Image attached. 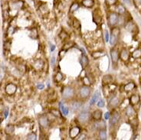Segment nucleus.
I'll use <instances>...</instances> for the list:
<instances>
[{"label": "nucleus", "mask_w": 141, "mask_h": 140, "mask_svg": "<svg viewBox=\"0 0 141 140\" xmlns=\"http://www.w3.org/2000/svg\"><path fill=\"white\" fill-rule=\"evenodd\" d=\"M102 111L99 110H94L93 113H92V119L94 120V121H97V120H100L102 118Z\"/></svg>", "instance_id": "nucleus-18"}, {"label": "nucleus", "mask_w": 141, "mask_h": 140, "mask_svg": "<svg viewBox=\"0 0 141 140\" xmlns=\"http://www.w3.org/2000/svg\"><path fill=\"white\" fill-rule=\"evenodd\" d=\"M102 82L103 86L111 84L113 83V77H112V76H111V75H104L103 77Z\"/></svg>", "instance_id": "nucleus-23"}, {"label": "nucleus", "mask_w": 141, "mask_h": 140, "mask_svg": "<svg viewBox=\"0 0 141 140\" xmlns=\"http://www.w3.org/2000/svg\"><path fill=\"white\" fill-rule=\"evenodd\" d=\"M30 37H32L34 39L38 38V31H37V30L35 28H33V29L31 30V31H30Z\"/></svg>", "instance_id": "nucleus-37"}, {"label": "nucleus", "mask_w": 141, "mask_h": 140, "mask_svg": "<svg viewBox=\"0 0 141 140\" xmlns=\"http://www.w3.org/2000/svg\"><path fill=\"white\" fill-rule=\"evenodd\" d=\"M93 18H94V22L98 24L102 20V15H101V14H97V11H94L93 12Z\"/></svg>", "instance_id": "nucleus-24"}, {"label": "nucleus", "mask_w": 141, "mask_h": 140, "mask_svg": "<svg viewBox=\"0 0 141 140\" xmlns=\"http://www.w3.org/2000/svg\"><path fill=\"white\" fill-rule=\"evenodd\" d=\"M110 117H111V114H110V113H109V112H107V113H105V116H104L105 119H110Z\"/></svg>", "instance_id": "nucleus-50"}, {"label": "nucleus", "mask_w": 141, "mask_h": 140, "mask_svg": "<svg viewBox=\"0 0 141 140\" xmlns=\"http://www.w3.org/2000/svg\"><path fill=\"white\" fill-rule=\"evenodd\" d=\"M137 120V119H133V120L132 119V121L133 122V121H136ZM132 126H137V123H132Z\"/></svg>", "instance_id": "nucleus-56"}, {"label": "nucleus", "mask_w": 141, "mask_h": 140, "mask_svg": "<svg viewBox=\"0 0 141 140\" xmlns=\"http://www.w3.org/2000/svg\"><path fill=\"white\" fill-rule=\"evenodd\" d=\"M125 28L131 32H133L135 30H137V26L132 22H129L127 24V26H125Z\"/></svg>", "instance_id": "nucleus-29"}, {"label": "nucleus", "mask_w": 141, "mask_h": 140, "mask_svg": "<svg viewBox=\"0 0 141 140\" xmlns=\"http://www.w3.org/2000/svg\"><path fill=\"white\" fill-rule=\"evenodd\" d=\"M120 119V114H119L117 112H114V113H113V115L110 117V125H111V126H114L117 125V124L118 123Z\"/></svg>", "instance_id": "nucleus-9"}, {"label": "nucleus", "mask_w": 141, "mask_h": 140, "mask_svg": "<svg viewBox=\"0 0 141 140\" xmlns=\"http://www.w3.org/2000/svg\"><path fill=\"white\" fill-rule=\"evenodd\" d=\"M59 38H61L62 41H64V40H66L67 38H68V33H67L66 31H62L59 34Z\"/></svg>", "instance_id": "nucleus-40"}, {"label": "nucleus", "mask_w": 141, "mask_h": 140, "mask_svg": "<svg viewBox=\"0 0 141 140\" xmlns=\"http://www.w3.org/2000/svg\"><path fill=\"white\" fill-rule=\"evenodd\" d=\"M120 103V99L117 96H113L110 100H109V102H108V106L109 108L111 109H115L116 107L118 106Z\"/></svg>", "instance_id": "nucleus-6"}, {"label": "nucleus", "mask_w": 141, "mask_h": 140, "mask_svg": "<svg viewBox=\"0 0 141 140\" xmlns=\"http://www.w3.org/2000/svg\"><path fill=\"white\" fill-rule=\"evenodd\" d=\"M4 111V105L0 104V113H2Z\"/></svg>", "instance_id": "nucleus-54"}, {"label": "nucleus", "mask_w": 141, "mask_h": 140, "mask_svg": "<svg viewBox=\"0 0 141 140\" xmlns=\"http://www.w3.org/2000/svg\"><path fill=\"white\" fill-rule=\"evenodd\" d=\"M65 50L64 49H62V51H60V53H59V56H60V58H62L63 56H64V54H65Z\"/></svg>", "instance_id": "nucleus-51"}, {"label": "nucleus", "mask_w": 141, "mask_h": 140, "mask_svg": "<svg viewBox=\"0 0 141 140\" xmlns=\"http://www.w3.org/2000/svg\"><path fill=\"white\" fill-rule=\"evenodd\" d=\"M97 106L98 107H103L104 106V101L103 100H100L97 103Z\"/></svg>", "instance_id": "nucleus-47"}, {"label": "nucleus", "mask_w": 141, "mask_h": 140, "mask_svg": "<svg viewBox=\"0 0 141 140\" xmlns=\"http://www.w3.org/2000/svg\"><path fill=\"white\" fill-rule=\"evenodd\" d=\"M90 93H91V89L90 87L84 85L79 90V97L81 99L85 100L90 96Z\"/></svg>", "instance_id": "nucleus-3"}, {"label": "nucleus", "mask_w": 141, "mask_h": 140, "mask_svg": "<svg viewBox=\"0 0 141 140\" xmlns=\"http://www.w3.org/2000/svg\"><path fill=\"white\" fill-rule=\"evenodd\" d=\"M120 58L121 61H123L124 62H127L130 59V52L126 48H123L120 53Z\"/></svg>", "instance_id": "nucleus-10"}, {"label": "nucleus", "mask_w": 141, "mask_h": 140, "mask_svg": "<svg viewBox=\"0 0 141 140\" xmlns=\"http://www.w3.org/2000/svg\"><path fill=\"white\" fill-rule=\"evenodd\" d=\"M59 106H60V110H61L62 114H64V116H67V115L68 114V107L64 106L62 103H59Z\"/></svg>", "instance_id": "nucleus-35"}, {"label": "nucleus", "mask_w": 141, "mask_h": 140, "mask_svg": "<svg viewBox=\"0 0 141 140\" xmlns=\"http://www.w3.org/2000/svg\"><path fill=\"white\" fill-rule=\"evenodd\" d=\"M51 113L53 116H54L55 117H62V113H61V111H59L57 109H52L51 110Z\"/></svg>", "instance_id": "nucleus-36"}, {"label": "nucleus", "mask_w": 141, "mask_h": 140, "mask_svg": "<svg viewBox=\"0 0 141 140\" xmlns=\"http://www.w3.org/2000/svg\"><path fill=\"white\" fill-rule=\"evenodd\" d=\"M123 1H124V3H126V4L128 5H131V1H130V0H123Z\"/></svg>", "instance_id": "nucleus-53"}, {"label": "nucleus", "mask_w": 141, "mask_h": 140, "mask_svg": "<svg viewBox=\"0 0 141 140\" xmlns=\"http://www.w3.org/2000/svg\"><path fill=\"white\" fill-rule=\"evenodd\" d=\"M125 114L126 116L129 117V118H131V117H133L135 115H136V111L134 110V108L133 107V106H128L126 110H125Z\"/></svg>", "instance_id": "nucleus-14"}, {"label": "nucleus", "mask_w": 141, "mask_h": 140, "mask_svg": "<svg viewBox=\"0 0 141 140\" xmlns=\"http://www.w3.org/2000/svg\"><path fill=\"white\" fill-rule=\"evenodd\" d=\"M23 3L22 1H15L10 4L9 7L12 10H19L23 6Z\"/></svg>", "instance_id": "nucleus-12"}, {"label": "nucleus", "mask_w": 141, "mask_h": 140, "mask_svg": "<svg viewBox=\"0 0 141 140\" xmlns=\"http://www.w3.org/2000/svg\"><path fill=\"white\" fill-rule=\"evenodd\" d=\"M132 57L134 59H138L141 58V49L140 48H137L135 51H133V54H132Z\"/></svg>", "instance_id": "nucleus-31"}, {"label": "nucleus", "mask_w": 141, "mask_h": 140, "mask_svg": "<svg viewBox=\"0 0 141 140\" xmlns=\"http://www.w3.org/2000/svg\"><path fill=\"white\" fill-rule=\"evenodd\" d=\"M127 12L126 8L122 4H118L117 5V13L120 15H124L125 13Z\"/></svg>", "instance_id": "nucleus-22"}, {"label": "nucleus", "mask_w": 141, "mask_h": 140, "mask_svg": "<svg viewBox=\"0 0 141 140\" xmlns=\"http://www.w3.org/2000/svg\"><path fill=\"white\" fill-rule=\"evenodd\" d=\"M129 100L131 106H135L140 102V97L137 94H133L132 96H130Z\"/></svg>", "instance_id": "nucleus-15"}, {"label": "nucleus", "mask_w": 141, "mask_h": 140, "mask_svg": "<svg viewBox=\"0 0 141 140\" xmlns=\"http://www.w3.org/2000/svg\"><path fill=\"white\" fill-rule=\"evenodd\" d=\"M10 45H11V43L8 41H5V42L4 43V46H3V48H4V49H5V50L9 51V50L10 49Z\"/></svg>", "instance_id": "nucleus-44"}, {"label": "nucleus", "mask_w": 141, "mask_h": 140, "mask_svg": "<svg viewBox=\"0 0 141 140\" xmlns=\"http://www.w3.org/2000/svg\"><path fill=\"white\" fill-rule=\"evenodd\" d=\"M133 2L137 9L141 7V0H133Z\"/></svg>", "instance_id": "nucleus-45"}, {"label": "nucleus", "mask_w": 141, "mask_h": 140, "mask_svg": "<svg viewBox=\"0 0 141 140\" xmlns=\"http://www.w3.org/2000/svg\"><path fill=\"white\" fill-rule=\"evenodd\" d=\"M135 87H136V84L133 82H130L124 86V91H126V92L132 91L133 90L135 89Z\"/></svg>", "instance_id": "nucleus-27"}, {"label": "nucleus", "mask_w": 141, "mask_h": 140, "mask_svg": "<svg viewBox=\"0 0 141 140\" xmlns=\"http://www.w3.org/2000/svg\"><path fill=\"white\" fill-rule=\"evenodd\" d=\"M104 39H105V41H106V42L109 41V40H110V35H109V32H108V31H107V29L104 31Z\"/></svg>", "instance_id": "nucleus-46"}, {"label": "nucleus", "mask_w": 141, "mask_h": 140, "mask_svg": "<svg viewBox=\"0 0 141 140\" xmlns=\"http://www.w3.org/2000/svg\"><path fill=\"white\" fill-rule=\"evenodd\" d=\"M73 45H74V44H73L72 42L68 41V42H67V43H65V44H64V47H63V49L65 50V51H67V50H68L69 48H71Z\"/></svg>", "instance_id": "nucleus-41"}, {"label": "nucleus", "mask_w": 141, "mask_h": 140, "mask_svg": "<svg viewBox=\"0 0 141 140\" xmlns=\"http://www.w3.org/2000/svg\"><path fill=\"white\" fill-rule=\"evenodd\" d=\"M54 64H55V58L53 57V58H52V59H51V64L54 66Z\"/></svg>", "instance_id": "nucleus-55"}, {"label": "nucleus", "mask_w": 141, "mask_h": 140, "mask_svg": "<svg viewBox=\"0 0 141 140\" xmlns=\"http://www.w3.org/2000/svg\"><path fill=\"white\" fill-rule=\"evenodd\" d=\"M119 18H120V15H118L117 12H111L108 14L107 16V21H108V24L111 27H114L117 24L119 23Z\"/></svg>", "instance_id": "nucleus-2"}, {"label": "nucleus", "mask_w": 141, "mask_h": 140, "mask_svg": "<svg viewBox=\"0 0 141 140\" xmlns=\"http://www.w3.org/2000/svg\"><path fill=\"white\" fill-rule=\"evenodd\" d=\"M106 55V53L103 51H96L91 53V57L94 59H99L104 57Z\"/></svg>", "instance_id": "nucleus-16"}, {"label": "nucleus", "mask_w": 141, "mask_h": 140, "mask_svg": "<svg viewBox=\"0 0 141 140\" xmlns=\"http://www.w3.org/2000/svg\"><path fill=\"white\" fill-rule=\"evenodd\" d=\"M80 63H81L83 68H85V67L89 64V60H88V57H87L84 54H83L81 55V59H80Z\"/></svg>", "instance_id": "nucleus-20"}, {"label": "nucleus", "mask_w": 141, "mask_h": 140, "mask_svg": "<svg viewBox=\"0 0 141 140\" xmlns=\"http://www.w3.org/2000/svg\"><path fill=\"white\" fill-rule=\"evenodd\" d=\"M79 7H80L79 3H77V2H73V3L71 5L70 8H69V12L74 13L75 12H76L77 9H79Z\"/></svg>", "instance_id": "nucleus-28"}, {"label": "nucleus", "mask_w": 141, "mask_h": 140, "mask_svg": "<svg viewBox=\"0 0 141 140\" xmlns=\"http://www.w3.org/2000/svg\"><path fill=\"white\" fill-rule=\"evenodd\" d=\"M81 4L83 6L91 9L92 7H94V4H95V1L94 0H82L81 1Z\"/></svg>", "instance_id": "nucleus-21"}, {"label": "nucleus", "mask_w": 141, "mask_h": 140, "mask_svg": "<svg viewBox=\"0 0 141 140\" xmlns=\"http://www.w3.org/2000/svg\"><path fill=\"white\" fill-rule=\"evenodd\" d=\"M62 95L63 99H64V100L72 99L75 97V90L73 87H69V86L64 87L62 90Z\"/></svg>", "instance_id": "nucleus-1"}, {"label": "nucleus", "mask_w": 141, "mask_h": 140, "mask_svg": "<svg viewBox=\"0 0 141 140\" xmlns=\"http://www.w3.org/2000/svg\"><path fill=\"white\" fill-rule=\"evenodd\" d=\"M73 27L75 28H76V29H80V28H81V23H80V22L76 19V18H74L73 19Z\"/></svg>", "instance_id": "nucleus-39"}, {"label": "nucleus", "mask_w": 141, "mask_h": 140, "mask_svg": "<svg viewBox=\"0 0 141 140\" xmlns=\"http://www.w3.org/2000/svg\"><path fill=\"white\" fill-rule=\"evenodd\" d=\"M27 139L30 140H35L36 139V135H35V133H33V132H32V133H30V134L28 135Z\"/></svg>", "instance_id": "nucleus-43"}, {"label": "nucleus", "mask_w": 141, "mask_h": 140, "mask_svg": "<svg viewBox=\"0 0 141 140\" xmlns=\"http://www.w3.org/2000/svg\"><path fill=\"white\" fill-rule=\"evenodd\" d=\"M111 58L112 60V63L113 64H117L118 61H119V54L118 51L116 49H112L111 51Z\"/></svg>", "instance_id": "nucleus-13"}, {"label": "nucleus", "mask_w": 141, "mask_h": 140, "mask_svg": "<svg viewBox=\"0 0 141 140\" xmlns=\"http://www.w3.org/2000/svg\"><path fill=\"white\" fill-rule=\"evenodd\" d=\"M17 90V87L13 84H9L5 87V92L8 95H13Z\"/></svg>", "instance_id": "nucleus-11"}, {"label": "nucleus", "mask_w": 141, "mask_h": 140, "mask_svg": "<svg viewBox=\"0 0 141 140\" xmlns=\"http://www.w3.org/2000/svg\"><path fill=\"white\" fill-rule=\"evenodd\" d=\"M8 113H9V112H8V110H6V111L5 112V118H6L7 116H8Z\"/></svg>", "instance_id": "nucleus-58"}, {"label": "nucleus", "mask_w": 141, "mask_h": 140, "mask_svg": "<svg viewBox=\"0 0 141 140\" xmlns=\"http://www.w3.org/2000/svg\"><path fill=\"white\" fill-rule=\"evenodd\" d=\"M140 84H141V83H140Z\"/></svg>", "instance_id": "nucleus-59"}, {"label": "nucleus", "mask_w": 141, "mask_h": 140, "mask_svg": "<svg viewBox=\"0 0 141 140\" xmlns=\"http://www.w3.org/2000/svg\"><path fill=\"white\" fill-rule=\"evenodd\" d=\"M54 49H55V46H54V45H53V44L51 45V51H53Z\"/></svg>", "instance_id": "nucleus-57"}, {"label": "nucleus", "mask_w": 141, "mask_h": 140, "mask_svg": "<svg viewBox=\"0 0 141 140\" xmlns=\"http://www.w3.org/2000/svg\"><path fill=\"white\" fill-rule=\"evenodd\" d=\"M90 119V113L87 110L81 111L77 116V121L81 124H85L87 123Z\"/></svg>", "instance_id": "nucleus-4"}, {"label": "nucleus", "mask_w": 141, "mask_h": 140, "mask_svg": "<svg viewBox=\"0 0 141 140\" xmlns=\"http://www.w3.org/2000/svg\"><path fill=\"white\" fill-rule=\"evenodd\" d=\"M80 133H81V129L78 126H74L71 129H70L69 130V136L72 139H77V137H78Z\"/></svg>", "instance_id": "nucleus-7"}, {"label": "nucleus", "mask_w": 141, "mask_h": 140, "mask_svg": "<svg viewBox=\"0 0 141 140\" xmlns=\"http://www.w3.org/2000/svg\"><path fill=\"white\" fill-rule=\"evenodd\" d=\"M39 123L40 126L45 129H48L50 126V123H49V119L47 117V116L45 115H41L39 118Z\"/></svg>", "instance_id": "nucleus-5"}, {"label": "nucleus", "mask_w": 141, "mask_h": 140, "mask_svg": "<svg viewBox=\"0 0 141 140\" xmlns=\"http://www.w3.org/2000/svg\"><path fill=\"white\" fill-rule=\"evenodd\" d=\"M63 78H64L63 74H62L61 72L58 71V72L55 74V76H54V80H55L57 83H59V82H61V81L63 80Z\"/></svg>", "instance_id": "nucleus-33"}, {"label": "nucleus", "mask_w": 141, "mask_h": 140, "mask_svg": "<svg viewBox=\"0 0 141 140\" xmlns=\"http://www.w3.org/2000/svg\"><path fill=\"white\" fill-rule=\"evenodd\" d=\"M100 96H101V94H100V92H99V91H96V92L94 93V94L93 95V97H92V98H91V100H90V106L94 105L95 103L98 100V99L100 98Z\"/></svg>", "instance_id": "nucleus-25"}, {"label": "nucleus", "mask_w": 141, "mask_h": 140, "mask_svg": "<svg viewBox=\"0 0 141 140\" xmlns=\"http://www.w3.org/2000/svg\"><path fill=\"white\" fill-rule=\"evenodd\" d=\"M44 65H45V63H44V61H43L41 59H38V60H36V61L34 62V64H33L35 69L37 70V71L42 70V68L44 67Z\"/></svg>", "instance_id": "nucleus-19"}, {"label": "nucleus", "mask_w": 141, "mask_h": 140, "mask_svg": "<svg viewBox=\"0 0 141 140\" xmlns=\"http://www.w3.org/2000/svg\"><path fill=\"white\" fill-rule=\"evenodd\" d=\"M98 138H99V139H101V140L107 139V132H106V130H105V129L99 130Z\"/></svg>", "instance_id": "nucleus-30"}, {"label": "nucleus", "mask_w": 141, "mask_h": 140, "mask_svg": "<svg viewBox=\"0 0 141 140\" xmlns=\"http://www.w3.org/2000/svg\"><path fill=\"white\" fill-rule=\"evenodd\" d=\"M117 40H118V37H117V36L114 35H111V38H110V40H109L110 44H111L112 46H114L116 44H117Z\"/></svg>", "instance_id": "nucleus-34"}, {"label": "nucleus", "mask_w": 141, "mask_h": 140, "mask_svg": "<svg viewBox=\"0 0 141 140\" xmlns=\"http://www.w3.org/2000/svg\"><path fill=\"white\" fill-rule=\"evenodd\" d=\"M118 0H105V3L106 5H107L108 6H113L117 5Z\"/></svg>", "instance_id": "nucleus-38"}, {"label": "nucleus", "mask_w": 141, "mask_h": 140, "mask_svg": "<svg viewBox=\"0 0 141 140\" xmlns=\"http://www.w3.org/2000/svg\"><path fill=\"white\" fill-rule=\"evenodd\" d=\"M83 82H84V85H86V86H89L90 84V80H89V77H88L87 76L84 77V78H83Z\"/></svg>", "instance_id": "nucleus-42"}, {"label": "nucleus", "mask_w": 141, "mask_h": 140, "mask_svg": "<svg viewBox=\"0 0 141 140\" xmlns=\"http://www.w3.org/2000/svg\"><path fill=\"white\" fill-rule=\"evenodd\" d=\"M40 13L43 15H45L47 14H48L49 12V9H48V6L46 3H42L39 8Z\"/></svg>", "instance_id": "nucleus-17"}, {"label": "nucleus", "mask_w": 141, "mask_h": 140, "mask_svg": "<svg viewBox=\"0 0 141 140\" xmlns=\"http://www.w3.org/2000/svg\"><path fill=\"white\" fill-rule=\"evenodd\" d=\"M81 106H82V103L81 102L75 101V102L72 103V104H71V110L74 112H77V110L81 107Z\"/></svg>", "instance_id": "nucleus-26"}, {"label": "nucleus", "mask_w": 141, "mask_h": 140, "mask_svg": "<svg viewBox=\"0 0 141 140\" xmlns=\"http://www.w3.org/2000/svg\"><path fill=\"white\" fill-rule=\"evenodd\" d=\"M44 87H45V86H44V84H39L38 86H37V88L39 90H42L44 89Z\"/></svg>", "instance_id": "nucleus-52"}, {"label": "nucleus", "mask_w": 141, "mask_h": 140, "mask_svg": "<svg viewBox=\"0 0 141 140\" xmlns=\"http://www.w3.org/2000/svg\"><path fill=\"white\" fill-rule=\"evenodd\" d=\"M14 130H15V127L13 125H8L6 127H5V132L6 134H13L14 132Z\"/></svg>", "instance_id": "nucleus-32"}, {"label": "nucleus", "mask_w": 141, "mask_h": 140, "mask_svg": "<svg viewBox=\"0 0 141 140\" xmlns=\"http://www.w3.org/2000/svg\"><path fill=\"white\" fill-rule=\"evenodd\" d=\"M9 15V13L8 12V11H7V10L4 11V12H3V16H4V18H5V20L8 18Z\"/></svg>", "instance_id": "nucleus-48"}, {"label": "nucleus", "mask_w": 141, "mask_h": 140, "mask_svg": "<svg viewBox=\"0 0 141 140\" xmlns=\"http://www.w3.org/2000/svg\"><path fill=\"white\" fill-rule=\"evenodd\" d=\"M87 139V136L85 135V134H81L78 138H77V139L79 140H81V139Z\"/></svg>", "instance_id": "nucleus-49"}, {"label": "nucleus", "mask_w": 141, "mask_h": 140, "mask_svg": "<svg viewBox=\"0 0 141 140\" xmlns=\"http://www.w3.org/2000/svg\"><path fill=\"white\" fill-rule=\"evenodd\" d=\"M93 127L96 130H101V129H106V123L105 121L103 120L102 119L97 121H95V123L93 124Z\"/></svg>", "instance_id": "nucleus-8"}]
</instances>
